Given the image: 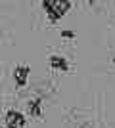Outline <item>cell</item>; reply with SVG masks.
<instances>
[{
	"mask_svg": "<svg viewBox=\"0 0 115 128\" xmlns=\"http://www.w3.org/2000/svg\"><path fill=\"white\" fill-rule=\"evenodd\" d=\"M42 8L46 12V16H48L50 23H58L63 17V14L71 8V2L69 0H44Z\"/></svg>",
	"mask_w": 115,
	"mask_h": 128,
	"instance_id": "6da1fadb",
	"label": "cell"
},
{
	"mask_svg": "<svg viewBox=\"0 0 115 128\" xmlns=\"http://www.w3.org/2000/svg\"><path fill=\"white\" fill-rule=\"evenodd\" d=\"M27 76H29V67L27 65H17L14 69V78H16L17 88H23L27 84Z\"/></svg>",
	"mask_w": 115,
	"mask_h": 128,
	"instance_id": "277c9868",
	"label": "cell"
},
{
	"mask_svg": "<svg viewBox=\"0 0 115 128\" xmlns=\"http://www.w3.org/2000/svg\"><path fill=\"white\" fill-rule=\"evenodd\" d=\"M61 38H65V40H73V38H75V31L63 29V31H61Z\"/></svg>",
	"mask_w": 115,
	"mask_h": 128,
	"instance_id": "8992f818",
	"label": "cell"
},
{
	"mask_svg": "<svg viewBox=\"0 0 115 128\" xmlns=\"http://www.w3.org/2000/svg\"><path fill=\"white\" fill-rule=\"evenodd\" d=\"M48 63L52 69L56 71H61V73H67V71H71V65H69V61H67L65 58H61V56H50Z\"/></svg>",
	"mask_w": 115,
	"mask_h": 128,
	"instance_id": "3957f363",
	"label": "cell"
},
{
	"mask_svg": "<svg viewBox=\"0 0 115 128\" xmlns=\"http://www.w3.org/2000/svg\"><path fill=\"white\" fill-rule=\"evenodd\" d=\"M4 124L8 128H23L27 124V118H25L23 113L10 109V111H6V115H4Z\"/></svg>",
	"mask_w": 115,
	"mask_h": 128,
	"instance_id": "7a4b0ae2",
	"label": "cell"
},
{
	"mask_svg": "<svg viewBox=\"0 0 115 128\" xmlns=\"http://www.w3.org/2000/svg\"><path fill=\"white\" fill-rule=\"evenodd\" d=\"M111 61H113V65H115V56H113V59H111Z\"/></svg>",
	"mask_w": 115,
	"mask_h": 128,
	"instance_id": "52a82bcc",
	"label": "cell"
},
{
	"mask_svg": "<svg viewBox=\"0 0 115 128\" xmlns=\"http://www.w3.org/2000/svg\"><path fill=\"white\" fill-rule=\"evenodd\" d=\"M42 105H44L42 98H35V100H31V102L27 103L29 115H33L35 118H40V117H42Z\"/></svg>",
	"mask_w": 115,
	"mask_h": 128,
	"instance_id": "5b68a950",
	"label": "cell"
}]
</instances>
